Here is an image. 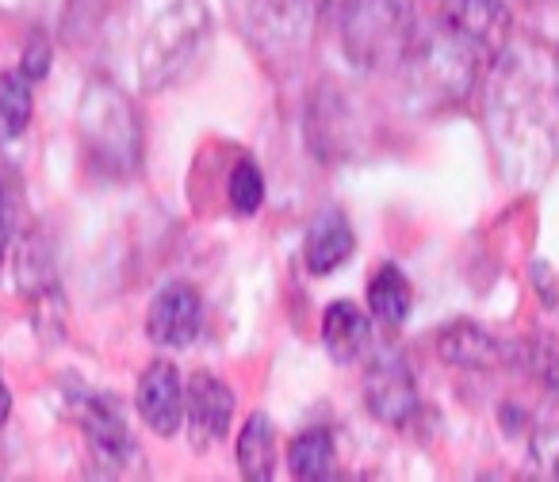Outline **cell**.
I'll use <instances>...</instances> for the list:
<instances>
[{
    "mask_svg": "<svg viewBox=\"0 0 559 482\" xmlns=\"http://www.w3.org/2000/svg\"><path fill=\"white\" fill-rule=\"evenodd\" d=\"M78 418H81V429H85L88 444H93L104 459L123 463V459L131 456V429H127L123 410H119V402L111 395H96V390L81 395Z\"/></svg>",
    "mask_w": 559,
    "mask_h": 482,
    "instance_id": "obj_12",
    "label": "cell"
},
{
    "mask_svg": "<svg viewBox=\"0 0 559 482\" xmlns=\"http://www.w3.org/2000/svg\"><path fill=\"white\" fill-rule=\"evenodd\" d=\"M353 250H357V238H353V226L342 210H322V215L311 222V230H307L304 257L314 276L337 273V268L353 257Z\"/></svg>",
    "mask_w": 559,
    "mask_h": 482,
    "instance_id": "obj_13",
    "label": "cell"
},
{
    "mask_svg": "<svg viewBox=\"0 0 559 482\" xmlns=\"http://www.w3.org/2000/svg\"><path fill=\"white\" fill-rule=\"evenodd\" d=\"M226 200L238 215H253L264 203V177L253 161H238L230 172V184H226Z\"/></svg>",
    "mask_w": 559,
    "mask_h": 482,
    "instance_id": "obj_20",
    "label": "cell"
},
{
    "mask_svg": "<svg viewBox=\"0 0 559 482\" xmlns=\"http://www.w3.org/2000/svg\"><path fill=\"white\" fill-rule=\"evenodd\" d=\"M81 134L100 169L127 172L139 165V116L131 100L108 81H96L81 104Z\"/></svg>",
    "mask_w": 559,
    "mask_h": 482,
    "instance_id": "obj_3",
    "label": "cell"
},
{
    "mask_svg": "<svg viewBox=\"0 0 559 482\" xmlns=\"http://www.w3.org/2000/svg\"><path fill=\"white\" fill-rule=\"evenodd\" d=\"M437 352H441L444 364L464 367V372H490V367H498V364H510V349L467 318L449 322V326L437 334Z\"/></svg>",
    "mask_w": 559,
    "mask_h": 482,
    "instance_id": "obj_11",
    "label": "cell"
},
{
    "mask_svg": "<svg viewBox=\"0 0 559 482\" xmlns=\"http://www.w3.org/2000/svg\"><path fill=\"white\" fill-rule=\"evenodd\" d=\"M9 238H12V215H9V207H4V200H0V261L9 253Z\"/></svg>",
    "mask_w": 559,
    "mask_h": 482,
    "instance_id": "obj_23",
    "label": "cell"
},
{
    "mask_svg": "<svg viewBox=\"0 0 559 482\" xmlns=\"http://www.w3.org/2000/svg\"><path fill=\"white\" fill-rule=\"evenodd\" d=\"M234 418V395L218 375L195 372L188 379V406H185V425L192 433L195 448H211L230 433Z\"/></svg>",
    "mask_w": 559,
    "mask_h": 482,
    "instance_id": "obj_10",
    "label": "cell"
},
{
    "mask_svg": "<svg viewBox=\"0 0 559 482\" xmlns=\"http://www.w3.org/2000/svg\"><path fill=\"white\" fill-rule=\"evenodd\" d=\"M9 413H12V395H9V383L0 375V429L9 425Z\"/></svg>",
    "mask_w": 559,
    "mask_h": 482,
    "instance_id": "obj_24",
    "label": "cell"
},
{
    "mask_svg": "<svg viewBox=\"0 0 559 482\" xmlns=\"http://www.w3.org/2000/svg\"><path fill=\"white\" fill-rule=\"evenodd\" d=\"M203 35H207V16L195 0H177L173 9H165L142 47V81L150 88H162L165 81L177 77L188 58L200 50Z\"/></svg>",
    "mask_w": 559,
    "mask_h": 482,
    "instance_id": "obj_4",
    "label": "cell"
},
{
    "mask_svg": "<svg viewBox=\"0 0 559 482\" xmlns=\"http://www.w3.org/2000/svg\"><path fill=\"white\" fill-rule=\"evenodd\" d=\"M365 402L383 425H411L414 418L421 413V398H418V387H414V375L406 367L403 357L388 352L372 364L368 372V383H365Z\"/></svg>",
    "mask_w": 559,
    "mask_h": 482,
    "instance_id": "obj_7",
    "label": "cell"
},
{
    "mask_svg": "<svg viewBox=\"0 0 559 482\" xmlns=\"http://www.w3.org/2000/svg\"><path fill=\"white\" fill-rule=\"evenodd\" d=\"M483 65H487V58L475 47H467L460 35H452L441 20L433 27H418V39L403 58L406 88L426 108L460 104L472 93Z\"/></svg>",
    "mask_w": 559,
    "mask_h": 482,
    "instance_id": "obj_1",
    "label": "cell"
},
{
    "mask_svg": "<svg viewBox=\"0 0 559 482\" xmlns=\"http://www.w3.org/2000/svg\"><path fill=\"white\" fill-rule=\"evenodd\" d=\"M533 459L548 479H559V406L540 421V429H536Z\"/></svg>",
    "mask_w": 559,
    "mask_h": 482,
    "instance_id": "obj_21",
    "label": "cell"
},
{
    "mask_svg": "<svg viewBox=\"0 0 559 482\" xmlns=\"http://www.w3.org/2000/svg\"><path fill=\"white\" fill-rule=\"evenodd\" d=\"M32 77L0 73V142H16L32 123Z\"/></svg>",
    "mask_w": 559,
    "mask_h": 482,
    "instance_id": "obj_18",
    "label": "cell"
},
{
    "mask_svg": "<svg viewBox=\"0 0 559 482\" xmlns=\"http://www.w3.org/2000/svg\"><path fill=\"white\" fill-rule=\"evenodd\" d=\"M368 337H372V329H368V318L357 303L326 306V314H322V345H326L330 360L353 364L368 349Z\"/></svg>",
    "mask_w": 559,
    "mask_h": 482,
    "instance_id": "obj_14",
    "label": "cell"
},
{
    "mask_svg": "<svg viewBox=\"0 0 559 482\" xmlns=\"http://www.w3.org/2000/svg\"><path fill=\"white\" fill-rule=\"evenodd\" d=\"M203 326V303L192 284H165L146 311V334L162 349H185Z\"/></svg>",
    "mask_w": 559,
    "mask_h": 482,
    "instance_id": "obj_8",
    "label": "cell"
},
{
    "mask_svg": "<svg viewBox=\"0 0 559 482\" xmlns=\"http://www.w3.org/2000/svg\"><path fill=\"white\" fill-rule=\"evenodd\" d=\"M238 467H241V479L249 482H269L272 471H276V429H272L269 413H249V421L241 425L238 436Z\"/></svg>",
    "mask_w": 559,
    "mask_h": 482,
    "instance_id": "obj_15",
    "label": "cell"
},
{
    "mask_svg": "<svg viewBox=\"0 0 559 482\" xmlns=\"http://www.w3.org/2000/svg\"><path fill=\"white\" fill-rule=\"evenodd\" d=\"M47 70H50V47H47V39H32V47L24 50V77L39 81V77H47Z\"/></svg>",
    "mask_w": 559,
    "mask_h": 482,
    "instance_id": "obj_22",
    "label": "cell"
},
{
    "mask_svg": "<svg viewBox=\"0 0 559 482\" xmlns=\"http://www.w3.org/2000/svg\"><path fill=\"white\" fill-rule=\"evenodd\" d=\"M134 406H139L142 421H146L157 436H177L180 425H185L188 383H180V372L169 360H154V364L142 372L139 390H134Z\"/></svg>",
    "mask_w": 559,
    "mask_h": 482,
    "instance_id": "obj_9",
    "label": "cell"
},
{
    "mask_svg": "<svg viewBox=\"0 0 559 482\" xmlns=\"http://www.w3.org/2000/svg\"><path fill=\"white\" fill-rule=\"evenodd\" d=\"M414 39H418L414 0H345L342 47L357 65L368 70L403 65Z\"/></svg>",
    "mask_w": 559,
    "mask_h": 482,
    "instance_id": "obj_2",
    "label": "cell"
},
{
    "mask_svg": "<svg viewBox=\"0 0 559 482\" xmlns=\"http://www.w3.org/2000/svg\"><path fill=\"white\" fill-rule=\"evenodd\" d=\"M551 77H556V96H559V58H556V70H551Z\"/></svg>",
    "mask_w": 559,
    "mask_h": 482,
    "instance_id": "obj_25",
    "label": "cell"
},
{
    "mask_svg": "<svg viewBox=\"0 0 559 482\" xmlns=\"http://www.w3.org/2000/svg\"><path fill=\"white\" fill-rule=\"evenodd\" d=\"M441 20L452 35L479 50L487 62H498L510 47L513 35V12L506 0H441Z\"/></svg>",
    "mask_w": 559,
    "mask_h": 482,
    "instance_id": "obj_6",
    "label": "cell"
},
{
    "mask_svg": "<svg viewBox=\"0 0 559 482\" xmlns=\"http://www.w3.org/2000/svg\"><path fill=\"white\" fill-rule=\"evenodd\" d=\"M238 24L261 50L284 55V50H307L319 16V0H234Z\"/></svg>",
    "mask_w": 559,
    "mask_h": 482,
    "instance_id": "obj_5",
    "label": "cell"
},
{
    "mask_svg": "<svg viewBox=\"0 0 559 482\" xmlns=\"http://www.w3.org/2000/svg\"><path fill=\"white\" fill-rule=\"evenodd\" d=\"M411 306H414V291H411V280L403 276V268L383 265L380 273L372 276V284H368V311H372L383 326H403V322L411 318Z\"/></svg>",
    "mask_w": 559,
    "mask_h": 482,
    "instance_id": "obj_16",
    "label": "cell"
},
{
    "mask_svg": "<svg viewBox=\"0 0 559 482\" xmlns=\"http://www.w3.org/2000/svg\"><path fill=\"white\" fill-rule=\"evenodd\" d=\"M334 436L326 429H307L292 441L288 448V467L296 479L304 482H322V479H334Z\"/></svg>",
    "mask_w": 559,
    "mask_h": 482,
    "instance_id": "obj_17",
    "label": "cell"
},
{
    "mask_svg": "<svg viewBox=\"0 0 559 482\" xmlns=\"http://www.w3.org/2000/svg\"><path fill=\"white\" fill-rule=\"evenodd\" d=\"M510 364H518L525 375H533L536 383L559 390V345L548 337H528V341L513 345Z\"/></svg>",
    "mask_w": 559,
    "mask_h": 482,
    "instance_id": "obj_19",
    "label": "cell"
}]
</instances>
